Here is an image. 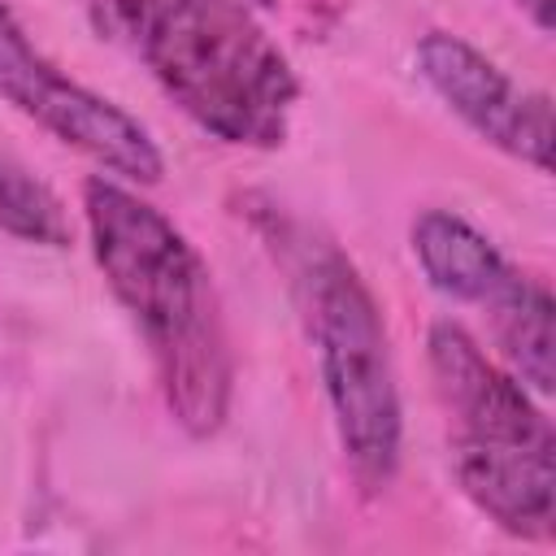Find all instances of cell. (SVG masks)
I'll return each instance as SVG.
<instances>
[{"instance_id":"1","label":"cell","mask_w":556,"mask_h":556,"mask_svg":"<svg viewBox=\"0 0 556 556\" xmlns=\"http://www.w3.org/2000/svg\"><path fill=\"white\" fill-rule=\"evenodd\" d=\"M83 208L113 295L148 334L169 413L213 434L230 408V348L208 265L165 213L109 178L83 187Z\"/></svg>"},{"instance_id":"2","label":"cell","mask_w":556,"mask_h":556,"mask_svg":"<svg viewBox=\"0 0 556 556\" xmlns=\"http://www.w3.org/2000/svg\"><path fill=\"white\" fill-rule=\"evenodd\" d=\"M139 56L165 96L235 148H274L300 96L291 61L243 0H122Z\"/></svg>"},{"instance_id":"3","label":"cell","mask_w":556,"mask_h":556,"mask_svg":"<svg viewBox=\"0 0 556 556\" xmlns=\"http://www.w3.org/2000/svg\"><path fill=\"white\" fill-rule=\"evenodd\" d=\"M430 374L452 430L460 491L508 534L556 526V439L526 387L452 321L430 330Z\"/></svg>"},{"instance_id":"4","label":"cell","mask_w":556,"mask_h":556,"mask_svg":"<svg viewBox=\"0 0 556 556\" xmlns=\"http://www.w3.org/2000/svg\"><path fill=\"white\" fill-rule=\"evenodd\" d=\"M295 287L317 343L326 400L361 486L378 491L400 465V387L378 304L356 265L330 243H300Z\"/></svg>"},{"instance_id":"5","label":"cell","mask_w":556,"mask_h":556,"mask_svg":"<svg viewBox=\"0 0 556 556\" xmlns=\"http://www.w3.org/2000/svg\"><path fill=\"white\" fill-rule=\"evenodd\" d=\"M0 96L17 113L52 130L61 143L87 152L113 174L156 182L165 169L152 135L130 113H122L117 104L100 100L96 91L65 78L52 61H43L4 0H0Z\"/></svg>"},{"instance_id":"6","label":"cell","mask_w":556,"mask_h":556,"mask_svg":"<svg viewBox=\"0 0 556 556\" xmlns=\"http://www.w3.org/2000/svg\"><path fill=\"white\" fill-rule=\"evenodd\" d=\"M417 65L434 96L469 130H478L500 152L534 165L539 174L552 169V100L543 91H526L495 61L447 30H430L417 43Z\"/></svg>"},{"instance_id":"7","label":"cell","mask_w":556,"mask_h":556,"mask_svg":"<svg viewBox=\"0 0 556 556\" xmlns=\"http://www.w3.org/2000/svg\"><path fill=\"white\" fill-rule=\"evenodd\" d=\"M413 256L443 295L486 308L491 321L508 313L530 287V278L517 274L491 248V239H482L465 217L447 208H430L413 222Z\"/></svg>"},{"instance_id":"8","label":"cell","mask_w":556,"mask_h":556,"mask_svg":"<svg viewBox=\"0 0 556 556\" xmlns=\"http://www.w3.org/2000/svg\"><path fill=\"white\" fill-rule=\"evenodd\" d=\"M0 230L22 243H43V248L70 243V217L61 200L9 156H0Z\"/></svg>"},{"instance_id":"9","label":"cell","mask_w":556,"mask_h":556,"mask_svg":"<svg viewBox=\"0 0 556 556\" xmlns=\"http://www.w3.org/2000/svg\"><path fill=\"white\" fill-rule=\"evenodd\" d=\"M530 17H534V26L539 30H552V0H517Z\"/></svg>"}]
</instances>
